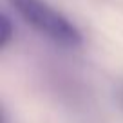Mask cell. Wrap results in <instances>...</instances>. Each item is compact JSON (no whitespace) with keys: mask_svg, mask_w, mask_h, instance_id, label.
Masks as SVG:
<instances>
[{"mask_svg":"<svg viewBox=\"0 0 123 123\" xmlns=\"http://www.w3.org/2000/svg\"><path fill=\"white\" fill-rule=\"evenodd\" d=\"M22 20L45 38L63 47H78L83 38L81 33L67 16L53 9L43 0H7Z\"/></svg>","mask_w":123,"mask_h":123,"instance_id":"cell-1","label":"cell"},{"mask_svg":"<svg viewBox=\"0 0 123 123\" xmlns=\"http://www.w3.org/2000/svg\"><path fill=\"white\" fill-rule=\"evenodd\" d=\"M13 33H15V29H13V25H11V20L6 15H2V18H0V47H2V49L9 43Z\"/></svg>","mask_w":123,"mask_h":123,"instance_id":"cell-2","label":"cell"}]
</instances>
